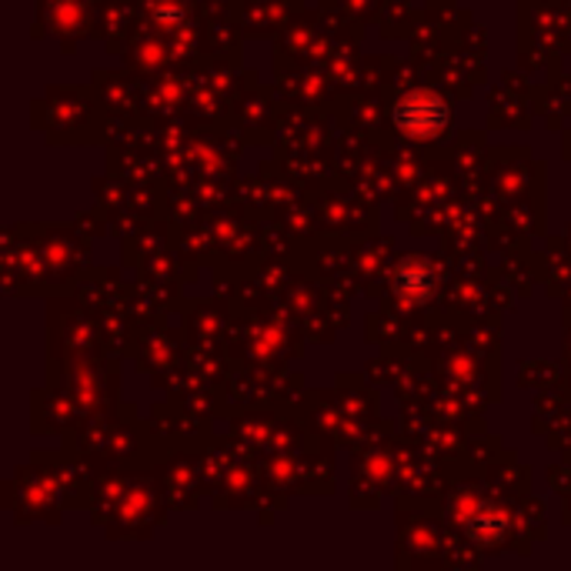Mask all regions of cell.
Segmentation results:
<instances>
[{
    "mask_svg": "<svg viewBox=\"0 0 571 571\" xmlns=\"http://www.w3.org/2000/svg\"><path fill=\"white\" fill-rule=\"evenodd\" d=\"M394 124L408 137H438L448 124V104L435 91H411L394 107Z\"/></svg>",
    "mask_w": 571,
    "mask_h": 571,
    "instance_id": "cell-1",
    "label": "cell"
}]
</instances>
